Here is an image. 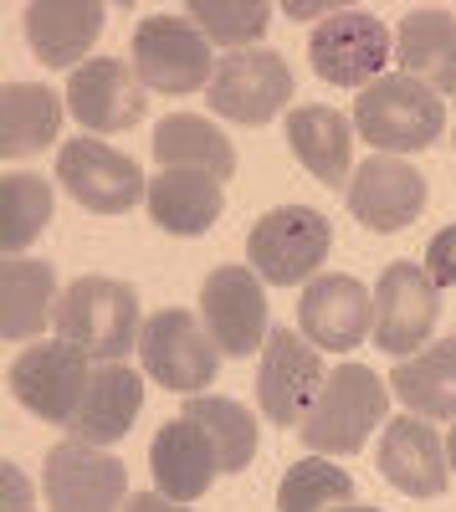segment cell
Masks as SVG:
<instances>
[{
  "label": "cell",
  "instance_id": "f546056e",
  "mask_svg": "<svg viewBox=\"0 0 456 512\" xmlns=\"http://www.w3.org/2000/svg\"><path fill=\"white\" fill-rule=\"evenodd\" d=\"M354 502V477L328 456H308L298 466H287V477L277 487V512H334Z\"/></svg>",
  "mask_w": 456,
  "mask_h": 512
},
{
  "label": "cell",
  "instance_id": "8fae6325",
  "mask_svg": "<svg viewBox=\"0 0 456 512\" xmlns=\"http://www.w3.org/2000/svg\"><path fill=\"white\" fill-rule=\"evenodd\" d=\"M57 180L67 185V195L82 210H98V216H123L139 200H149V180L139 159L118 154L103 139H72L57 149Z\"/></svg>",
  "mask_w": 456,
  "mask_h": 512
},
{
  "label": "cell",
  "instance_id": "7402d4cb",
  "mask_svg": "<svg viewBox=\"0 0 456 512\" xmlns=\"http://www.w3.org/2000/svg\"><path fill=\"white\" fill-rule=\"evenodd\" d=\"M287 144H293L298 164L318 185L349 190L354 180V123L323 103H303L287 113Z\"/></svg>",
  "mask_w": 456,
  "mask_h": 512
},
{
  "label": "cell",
  "instance_id": "836d02e7",
  "mask_svg": "<svg viewBox=\"0 0 456 512\" xmlns=\"http://www.w3.org/2000/svg\"><path fill=\"white\" fill-rule=\"evenodd\" d=\"M123 512H190L185 502H170V497H164V492H134L129 502H123Z\"/></svg>",
  "mask_w": 456,
  "mask_h": 512
},
{
  "label": "cell",
  "instance_id": "4fadbf2b",
  "mask_svg": "<svg viewBox=\"0 0 456 512\" xmlns=\"http://www.w3.org/2000/svg\"><path fill=\"white\" fill-rule=\"evenodd\" d=\"M436 313H441V287L431 282L426 267L390 262L380 272V287H375V344L385 354H395V364L426 349V338L436 333Z\"/></svg>",
  "mask_w": 456,
  "mask_h": 512
},
{
  "label": "cell",
  "instance_id": "e0dca14e",
  "mask_svg": "<svg viewBox=\"0 0 456 512\" xmlns=\"http://www.w3.org/2000/svg\"><path fill=\"white\" fill-rule=\"evenodd\" d=\"M144 82L134 72V62H118V57H88L72 82H67V108L82 128L93 134H123V128L144 123Z\"/></svg>",
  "mask_w": 456,
  "mask_h": 512
},
{
  "label": "cell",
  "instance_id": "ac0fdd59",
  "mask_svg": "<svg viewBox=\"0 0 456 512\" xmlns=\"http://www.w3.org/2000/svg\"><path fill=\"white\" fill-rule=\"evenodd\" d=\"M380 472L395 492L405 497H441L451 482V461H446V441L431 420L421 415H400L380 431Z\"/></svg>",
  "mask_w": 456,
  "mask_h": 512
},
{
  "label": "cell",
  "instance_id": "e575fe53",
  "mask_svg": "<svg viewBox=\"0 0 456 512\" xmlns=\"http://www.w3.org/2000/svg\"><path fill=\"white\" fill-rule=\"evenodd\" d=\"M6 512H31V497H26V477H21V466H6Z\"/></svg>",
  "mask_w": 456,
  "mask_h": 512
},
{
  "label": "cell",
  "instance_id": "d6a6232c",
  "mask_svg": "<svg viewBox=\"0 0 456 512\" xmlns=\"http://www.w3.org/2000/svg\"><path fill=\"white\" fill-rule=\"evenodd\" d=\"M426 272H431L436 287H456V226H441V236H431Z\"/></svg>",
  "mask_w": 456,
  "mask_h": 512
},
{
  "label": "cell",
  "instance_id": "5bb4252c",
  "mask_svg": "<svg viewBox=\"0 0 456 512\" xmlns=\"http://www.w3.org/2000/svg\"><path fill=\"white\" fill-rule=\"evenodd\" d=\"M200 323L211 328L216 349L226 359H246L267 344L272 318H267V292L252 267H216L200 287Z\"/></svg>",
  "mask_w": 456,
  "mask_h": 512
},
{
  "label": "cell",
  "instance_id": "4316f807",
  "mask_svg": "<svg viewBox=\"0 0 456 512\" xmlns=\"http://www.w3.org/2000/svg\"><path fill=\"white\" fill-rule=\"evenodd\" d=\"M57 134H62V98L47 82H6V93H0V149H6V159L52 149Z\"/></svg>",
  "mask_w": 456,
  "mask_h": 512
},
{
  "label": "cell",
  "instance_id": "277c9868",
  "mask_svg": "<svg viewBox=\"0 0 456 512\" xmlns=\"http://www.w3.org/2000/svg\"><path fill=\"white\" fill-rule=\"evenodd\" d=\"M221 349L211 328H205L190 308H159L144 333H139V364L144 374L159 384V390H175V395H200L211 390L216 374H221Z\"/></svg>",
  "mask_w": 456,
  "mask_h": 512
},
{
  "label": "cell",
  "instance_id": "ba28073f",
  "mask_svg": "<svg viewBox=\"0 0 456 512\" xmlns=\"http://www.w3.org/2000/svg\"><path fill=\"white\" fill-rule=\"evenodd\" d=\"M323 384H328L323 349H313L293 328H272L267 344H262V364H257V405H262V415L287 425V431H293V425L303 431V420L313 415Z\"/></svg>",
  "mask_w": 456,
  "mask_h": 512
},
{
  "label": "cell",
  "instance_id": "44dd1931",
  "mask_svg": "<svg viewBox=\"0 0 456 512\" xmlns=\"http://www.w3.org/2000/svg\"><path fill=\"white\" fill-rule=\"evenodd\" d=\"M108 11L98 0H31L26 6V41L36 62L47 67H82L88 47L103 36Z\"/></svg>",
  "mask_w": 456,
  "mask_h": 512
},
{
  "label": "cell",
  "instance_id": "6da1fadb",
  "mask_svg": "<svg viewBox=\"0 0 456 512\" xmlns=\"http://www.w3.org/2000/svg\"><path fill=\"white\" fill-rule=\"evenodd\" d=\"M57 338H67L72 349H82L98 364H123L139 354V292L118 277H77L57 297Z\"/></svg>",
  "mask_w": 456,
  "mask_h": 512
},
{
  "label": "cell",
  "instance_id": "d590c367",
  "mask_svg": "<svg viewBox=\"0 0 456 512\" xmlns=\"http://www.w3.org/2000/svg\"><path fill=\"white\" fill-rule=\"evenodd\" d=\"M446 461H451V472H456V425L446 431Z\"/></svg>",
  "mask_w": 456,
  "mask_h": 512
},
{
  "label": "cell",
  "instance_id": "f1b7e54d",
  "mask_svg": "<svg viewBox=\"0 0 456 512\" xmlns=\"http://www.w3.org/2000/svg\"><path fill=\"white\" fill-rule=\"evenodd\" d=\"M180 415L195 420L200 431L216 441V451H221V472H226V477L246 472V466L257 461V420H252V410H246V405L221 400V395H190Z\"/></svg>",
  "mask_w": 456,
  "mask_h": 512
},
{
  "label": "cell",
  "instance_id": "9a60e30c",
  "mask_svg": "<svg viewBox=\"0 0 456 512\" xmlns=\"http://www.w3.org/2000/svg\"><path fill=\"white\" fill-rule=\"evenodd\" d=\"M344 205L359 226L380 231V236L405 231V226H416L421 210H426V175L400 154H375L354 169Z\"/></svg>",
  "mask_w": 456,
  "mask_h": 512
},
{
  "label": "cell",
  "instance_id": "603a6c76",
  "mask_svg": "<svg viewBox=\"0 0 456 512\" xmlns=\"http://www.w3.org/2000/svg\"><path fill=\"white\" fill-rule=\"evenodd\" d=\"M400 52V72L426 82L436 93H456V11L441 6H421L400 21L395 36Z\"/></svg>",
  "mask_w": 456,
  "mask_h": 512
},
{
  "label": "cell",
  "instance_id": "4dcf8cb0",
  "mask_svg": "<svg viewBox=\"0 0 456 512\" xmlns=\"http://www.w3.org/2000/svg\"><path fill=\"white\" fill-rule=\"evenodd\" d=\"M0 241L11 256H21L41 231L52 226V185L41 175H6L0 180Z\"/></svg>",
  "mask_w": 456,
  "mask_h": 512
},
{
  "label": "cell",
  "instance_id": "8992f818",
  "mask_svg": "<svg viewBox=\"0 0 456 512\" xmlns=\"http://www.w3.org/2000/svg\"><path fill=\"white\" fill-rule=\"evenodd\" d=\"M328 246H334L328 216H318L308 205H277L246 236V267L272 287H293L328 262Z\"/></svg>",
  "mask_w": 456,
  "mask_h": 512
},
{
  "label": "cell",
  "instance_id": "ffe728a7",
  "mask_svg": "<svg viewBox=\"0 0 456 512\" xmlns=\"http://www.w3.org/2000/svg\"><path fill=\"white\" fill-rule=\"evenodd\" d=\"M139 410H144V374L129 369V364H98L67 431H72V441L113 446L134 431Z\"/></svg>",
  "mask_w": 456,
  "mask_h": 512
},
{
  "label": "cell",
  "instance_id": "5b68a950",
  "mask_svg": "<svg viewBox=\"0 0 456 512\" xmlns=\"http://www.w3.org/2000/svg\"><path fill=\"white\" fill-rule=\"evenodd\" d=\"M134 72L149 93L164 98H185L195 88H211L216 77V57H211V41L190 16H144L134 31Z\"/></svg>",
  "mask_w": 456,
  "mask_h": 512
},
{
  "label": "cell",
  "instance_id": "cb8c5ba5",
  "mask_svg": "<svg viewBox=\"0 0 456 512\" xmlns=\"http://www.w3.org/2000/svg\"><path fill=\"white\" fill-rule=\"evenodd\" d=\"M221 180L195 175V169H159L149 180V216L170 236H205L221 216Z\"/></svg>",
  "mask_w": 456,
  "mask_h": 512
},
{
  "label": "cell",
  "instance_id": "1f68e13d",
  "mask_svg": "<svg viewBox=\"0 0 456 512\" xmlns=\"http://www.w3.org/2000/svg\"><path fill=\"white\" fill-rule=\"evenodd\" d=\"M190 21H200L205 41L246 52V41H257L272 26V6H262V0H241V6H231V0H195Z\"/></svg>",
  "mask_w": 456,
  "mask_h": 512
},
{
  "label": "cell",
  "instance_id": "8d00e7d4",
  "mask_svg": "<svg viewBox=\"0 0 456 512\" xmlns=\"http://www.w3.org/2000/svg\"><path fill=\"white\" fill-rule=\"evenodd\" d=\"M334 512H380V507H359V502H349V507H334Z\"/></svg>",
  "mask_w": 456,
  "mask_h": 512
},
{
  "label": "cell",
  "instance_id": "3957f363",
  "mask_svg": "<svg viewBox=\"0 0 456 512\" xmlns=\"http://www.w3.org/2000/svg\"><path fill=\"white\" fill-rule=\"evenodd\" d=\"M354 128L364 144H375L380 154H421L441 139L446 128V108L441 93L426 88V82L405 77V72H385L380 82H369L359 93L354 108Z\"/></svg>",
  "mask_w": 456,
  "mask_h": 512
},
{
  "label": "cell",
  "instance_id": "7c38bea8",
  "mask_svg": "<svg viewBox=\"0 0 456 512\" xmlns=\"http://www.w3.org/2000/svg\"><path fill=\"white\" fill-rule=\"evenodd\" d=\"M11 395L47 425H72L82 395H88V354L72 349L67 338H52V344H31L26 354L11 359Z\"/></svg>",
  "mask_w": 456,
  "mask_h": 512
},
{
  "label": "cell",
  "instance_id": "484cf974",
  "mask_svg": "<svg viewBox=\"0 0 456 512\" xmlns=\"http://www.w3.org/2000/svg\"><path fill=\"white\" fill-rule=\"evenodd\" d=\"M0 308H6V323L0 333L21 344V338H36L57 318V267L36 262V256H11L0 267Z\"/></svg>",
  "mask_w": 456,
  "mask_h": 512
},
{
  "label": "cell",
  "instance_id": "83f0119b",
  "mask_svg": "<svg viewBox=\"0 0 456 512\" xmlns=\"http://www.w3.org/2000/svg\"><path fill=\"white\" fill-rule=\"evenodd\" d=\"M390 390L421 420H456V333L395 364Z\"/></svg>",
  "mask_w": 456,
  "mask_h": 512
},
{
  "label": "cell",
  "instance_id": "7a4b0ae2",
  "mask_svg": "<svg viewBox=\"0 0 456 512\" xmlns=\"http://www.w3.org/2000/svg\"><path fill=\"white\" fill-rule=\"evenodd\" d=\"M390 415V390L385 379L369 369V364H339L328 369V384L313 405V415L303 420V446L313 456H354L369 436L385 425Z\"/></svg>",
  "mask_w": 456,
  "mask_h": 512
},
{
  "label": "cell",
  "instance_id": "30bf717a",
  "mask_svg": "<svg viewBox=\"0 0 456 512\" xmlns=\"http://www.w3.org/2000/svg\"><path fill=\"white\" fill-rule=\"evenodd\" d=\"M41 492L52 512H123L129 466L88 441H62L41 461Z\"/></svg>",
  "mask_w": 456,
  "mask_h": 512
},
{
  "label": "cell",
  "instance_id": "2e32d148",
  "mask_svg": "<svg viewBox=\"0 0 456 512\" xmlns=\"http://www.w3.org/2000/svg\"><path fill=\"white\" fill-rule=\"evenodd\" d=\"M298 323H303V338L313 349L349 354V349L364 344V333H375V292H369L359 277L323 272L318 282L303 287Z\"/></svg>",
  "mask_w": 456,
  "mask_h": 512
},
{
  "label": "cell",
  "instance_id": "52a82bcc",
  "mask_svg": "<svg viewBox=\"0 0 456 512\" xmlns=\"http://www.w3.org/2000/svg\"><path fill=\"white\" fill-rule=\"evenodd\" d=\"M390 52H395V36L375 11H334L308 36V62L334 88H369V82H380L390 67Z\"/></svg>",
  "mask_w": 456,
  "mask_h": 512
},
{
  "label": "cell",
  "instance_id": "d6986e66",
  "mask_svg": "<svg viewBox=\"0 0 456 512\" xmlns=\"http://www.w3.org/2000/svg\"><path fill=\"white\" fill-rule=\"evenodd\" d=\"M149 472H154V492H164L170 502H195V497L211 492L216 477H226L216 441L205 436L195 420H185V415L164 420L159 431H154Z\"/></svg>",
  "mask_w": 456,
  "mask_h": 512
},
{
  "label": "cell",
  "instance_id": "d4e9b609",
  "mask_svg": "<svg viewBox=\"0 0 456 512\" xmlns=\"http://www.w3.org/2000/svg\"><path fill=\"white\" fill-rule=\"evenodd\" d=\"M154 159L159 169H195V175H211L221 185L236 175L231 139L211 118H195V113H170L154 123Z\"/></svg>",
  "mask_w": 456,
  "mask_h": 512
},
{
  "label": "cell",
  "instance_id": "9c48e42d",
  "mask_svg": "<svg viewBox=\"0 0 456 512\" xmlns=\"http://www.w3.org/2000/svg\"><path fill=\"white\" fill-rule=\"evenodd\" d=\"M205 103L241 128H262L293 103V67L282 62V52H262V47L226 52L216 62L211 88H205Z\"/></svg>",
  "mask_w": 456,
  "mask_h": 512
}]
</instances>
